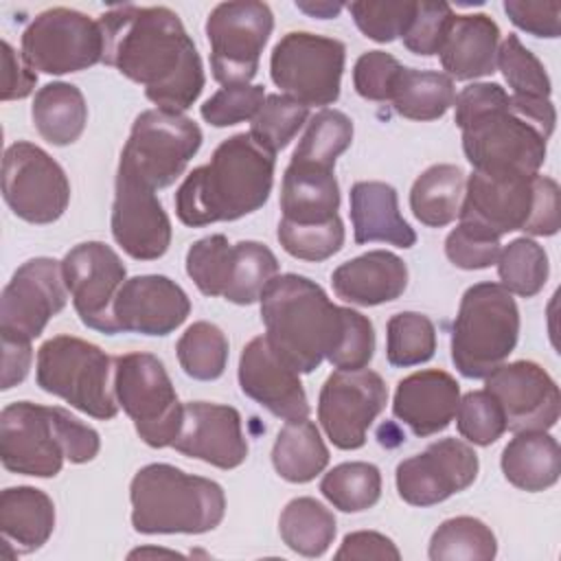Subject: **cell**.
Returning a JSON list of instances; mask_svg holds the SVG:
<instances>
[{
	"label": "cell",
	"mask_w": 561,
	"mask_h": 561,
	"mask_svg": "<svg viewBox=\"0 0 561 561\" xmlns=\"http://www.w3.org/2000/svg\"><path fill=\"white\" fill-rule=\"evenodd\" d=\"M335 559H386V561L392 559V561H399L401 552L390 537L375 533V530H357V533H348L342 539V546L335 552Z\"/></svg>",
	"instance_id": "cell-56"
},
{
	"label": "cell",
	"mask_w": 561,
	"mask_h": 561,
	"mask_svg": "<svg viewBox=\"0 0 561 561\" xmlns=\"http://www.w3.org/2000/svg\"><path fill=\"white\" fill-rule=\"evenodd\" d=\"M497 554L493 530L469 515L445 519L432 535L427 557L432 561H491Z\"/></svg>",
	"instance_id": "cell-37"
},
{
	"label": "cell",
	"mask_w": 561,
	"mask_h": 561,
	"mask_svg": "<svg viewBox=\"0 0 561 561\" xmlns=\"http://www.w3.org/2000/svg\"><path fill=\"white\" fill-rule=\"evenodd\" d=\"M276 274L278 261L265 243L239 241L234 243L230 283L224 298L234 305H252Z\"/></svg>",
	"instance_id": "cell-42"
},
{
	"label": "cell",
	"mask_w": 561,
	"mask_h": 561,
	"mask_svg": "<svg viewBox=\"0 0 561 561\" xmlns=\"http://www.w3.org/2000/svg\"><path fill=\"white\" fill-rule=\"evenodd\" d=\"M234 245L224 234L197 239L186 252V274L206 296H224L230 283Z\"/></svg>",
	"instance_id": "cell-45"
},
{
	"label": "cell",
	"mask_w": 561,
	"mask_h": 561,
	"mask_svg": "<svg viewBox=\"0 0 561 561\" xmlns=\"http://www.w3.org/2000/svg\"><path fill=\"white\" fill-rule=\"evenodd\" d=\"M112 359L96 344L75 335H55L37 351V386L64 399L83 414L110 421L118 412L114 388L110 386Z\"/></svg>",
	"instance_id": "cell-9"
},
{
	"label": "cell",
	"mask_w": 561,
	"mask_h": 561,
	"mask_svg": "<svg viewBox=\"0 0 561 561\" xmlns=\"http://www.w3.org/2000/svg\"><path fill=\"white\" fill-rule=\"evenodd\" d=\"M434 322L416 311L394 313L386 324V357L397 368L423 364L434 357Z\"/></svg>",
	"instance_id": "cell-43"
},
{
	"label": "cell",
	"mask_w": 561,
	"mask_h": 561,
	"mask_svg": "<svg viewBox=\"0 0 561 561\" xmlns=\"http://www.w3.org/2000/svg\"><path fill=\"white\" fill-rule=\"evenodd\" d=\"M462 195V169L456 164H432L414 180L410 188V208L423 226L443 228L458 217Z\"/></svg>",
	"instance_id": "cell-34"
},
{
	"label": "cell",
	"mask_w": 561,
	"mask_h": 561,
	"mask_svg": "<svg viewBox=\"0 0 561 561\" xmlns=\"http://www.w3.org/2000/svg\"><path fill=\"white\" fill-rule=\"evenodd\" d=\"M309 118V107L289 99L287 94H270L265 96L261 110L252 118L250 136L265 147L267 151L276 153L285 149L300 127Z\"/></svg>",
	"instance_id": "cell-44"
},
{
	"label": "cell",
	"mask_w": 561,
	"mask_h": 561,
	"mask_svg": "<svg viewBox=\"0 0 561 561\" xmlns=\"http://www.w3.org/2000/svg\"><path fill=\"white\" fill-rule=\"evenodd\" d=\"M388 403V388L379 373L335 370L322 383L318 421L337 449H359L368 427Z\"/></svg>",
	"instance_id": "cell-17"
},
{
	"label": "cell",
	"mask_w": 561,
	"mask_h": 561,
	"mask_svg": "<svg viewBox=\"0 0 561 561\" xmlns=\"http://www.w3.org/2000/svg\"><path fill=\"white\" fill-rule=\"evenodd\" d=\"M153 554H167V557H180L178 552H173V550H156V548H142V550H134V552H129V559H134V557H153Z\"/></svg>",
	"instance_id": "cell-60"
},
{
	"label": "cell",
	"mask_w": 561,
	"mask_h": 561,
	"mask_svg": "<svg viewBox=\"0 0 561 561\" xmlns=\"http://www.w3.org/2000/svg\"><path fill=\"white\" fill-rule=\"evenodd\" d=\"M458 217L497 239L515 230L550 237L561 228V191L552 178L539 173L471 171Z\"/></svg>",
	"instance_id": "cell-7"
},
{
	"label": "cell",
	"mask_w": 561,
	"mask_h": 561,
	"mask_svg": "<svg viewBox=\"0 0 561 561\" xmlns=\"http://www.w3.org/2000/svg\"><path fill=\"white\" fill-rule=\"evenodd\" d=\"M114 394L149 447L173 445L184 421V405L178 401L171 377L156 355H118L114 359Z\"/></svg>",
	"instance_id": "cell-10"
},
{
	"label": "cell",
	"mask_w": 561,
	"mask_h": 561,
	"mask_svg": "<svg viewBox=\"0 0 561 561\" xmlns=\"http://www.w3.org/2000/svg\"><path fill=\"white\" fill-rule=\"evenodd\" d=\"M276 153L261 147L250 131L226 138L208 164L193 169L175 191V215L199 228L234 221L259 210L274 184Z\"/></svg>",
	"instance_id": "cell-2"
},
{
	"label": "cell",
	"mask_w": 561,
	"mask_h": 561,
	"mask_svg": "<svg viewBox=\"0 0 561 561\" xmlns=\"http://www.w3.org/2000/svg\"><path fill=\"white\" fill-rule=\"evenodd\" d=\"M337 298L359 307H375L397 300L408 287V267L403 259L388 250H370L359 254L331 274Z\"/></svg>",
	"instance_id": "cell-26"
},
{
	"label": "cell",
	"mask_w": 561,
	"mask_h": 561,
	"mask_svg": "<svg viewBox=\"0 0 561 561\" xmlns=\"http://www.w3.org/2000/svg\"><path fill=\"white\" fill-rule=\"evenodd\" d=\"M340 186L333 169L291 162L283 173L280 210L291 224H322L337 215Z\"/></svg>",
	"instance_id": "cell-29"
},
{
	"label": "cell",
	"mask_w": 561,
	"mask_h": 561,
	"mask_svg": "<svg viewBox=\"0 0 561 561\" xmlns=\"http://www.w3.org/2000/svg\"><path fill=\"white\" fill-rule=\"evenodd\" d=\"M320 491L344 513L368 511L381 497V473L373 462H342L324 473Z\"/></svg>",
	"instance_id": "cell-39"
},
{
	"label": "cell",
	"mask_w": 561,
	"mask_h": 561,
	"mask_svg": "<svg viewBox=\"0 0 561 561\" xmlns=\"http://www.w3.org/2000/svg\"><path fill=\"white\" fill-rule=\"evenodd\" d=\"M504 478L528 493L557 484L561 473V449L554 436L543 430L515 432L502 451Z\"/></svg>",
	"instance_id": "cell-30"
},
{
	"label": "cell",
	"mask_w": 561,
	"mask_h": 561,
	"mask_svg": "<svg viewBox=\"0 0 561 561\" xmlns=\"http://www.w3.org/2000/svg\"><path fill=\"white\" fill-rule=\"evenodd\" d=\"M22 57L33 70L46 75L85 70L103 61L99 20L68 7L46 9L24 28Z\"/></svg>",
	"instance_id": "cell-14"
},
{
	"label": "cell",
	"mask_w": 561,
	"mask_h": 561,
	"mask_svg": "<svg viewBox=\"0 0 561 561\" xmlns=\"http://www.w3.org/2000/svg\"><path fill=\"white\" fill-rule=\"evenodd\" d=\"M129 500L131 526L140 535H202L215 530L226 515V495L215 480L167 462L138 469Z\"/></svg>",
	"instance_id": "cell-6"
},
{
	"label": "cell",
	"mask_w": 561,
	"mask_h": 561,
	"mask_svg": "<svg viewBox=\"0 0 561 561\" xmlns=\"http://www.w3.org/2000/svg\"><path fill=\"white\" fill-rule=\"evenodd\" d=\"M296 7L300 9V11H305L307 15H311V18H320V20H329V18H335L340 11H342V7L344 4H340V2H296Z\"/></svg>",
	"instance_id": "cell-59"
},
{
	"label": "cell",
	"mask_w": 561,
	"mask_h": 561,
	"mask_svg": "<svg viewBox=\"0 0 561 561\" xmlns=\"http://www.w3.org/2000/svg\"><path fill=\"white\" fill-rule=\"evenodd\" d=\"M37 83V72L18 55L9 42H2V101L24 99L33 92Z\"/></svg>",
	"instance_id": "cell-57"
},
{
	"label": "cell",
	"mask_w": 561,
	"mask_h": 561,
	"mask_svg": "<svg viewBox=\"0 0 561 561\" xmlns=\"http://www.w3.org/2000/svg\"><path fill=\"white\" fill-rule=\"evenodd\" d=\"M0 530L20 554L42 548L55 530L53 500L35 486H9L0 493Z\"/></svg>",
	"instance_id": "cell-31"
},
{
	"label": "cell",
	"mask_w": 561,
	"mask_h": 561,
	"mask_svg": "<svg viewBox=\"0 0 561 561\" xmlns=\"http://www.w3.org/2000/svg\"><path fill=\"white\" fill-rule=\"evenodd\" d=\"M33 359L28 340L2 337V390H9L24 381Z\"/></svg>",
	"instance_id": "cell-58"
},
{
	"label": "cell",
	"mask_w": 561,
	"mask_h": 561,
	"mask_svg": "<svg viewBox=\"0 0 561 561\" xmlns=\"http://www.w3.org/2000/svg\"><path fill=\"white\" fill-rule=\"evenodd\" d=\"M278 243L287 254L302 261H324L337 254L344 245V224L340 215L322 224H291L278 221Z\"/></svg>",
	"instance_id": "cell-46"
},
{
	"label": "cell",
	"mask_w": 561,
	"mask_h": 561,
	"mask_svg": "<svg viewBox=\"0 0 561 561\" xmlns=\"http://www.w3.org/2000/svg\"><path fill=\"white\" fill-rule=\"evenodd\" d=\"M182 370L197 381H213L228 364V337L213 322H193L175 344Z\"/></svg>",
	"instance_id": "cell-40"
},
{
	"label": "cell",
	"mask_w": 561,
	"mask_h": 561,
	"mask_svg": "<svg viewBox=\"0 0 561 561\" xmlns=\"http://www.w3.org/2000/svg\"><path fill=\"white\" fill-rule=\"evenodd\" d=\"M500 250L497 237L469 221H460L445 239V254L460 270L491 267L497 261Z\"/></svg>",
	"instance_id": "cell-52"
},
{
	"label": "cell",
	"mask_w": 561,
	"mask_h": 561,
	"mask_svg": "<svg viewBox=\"0 0 561 561\" xmlns=\"http://www.w3.org/2000/svg\"><path fill=\"white\" fill-rule=\"evenodd\" d=\"M495 263L497 276L502 280L500 285L522 298H533L539 294L550 272L546 250L526 237L513 239L508 245H504Z\"/></svg>",
	"instance_id": "cell-41"
},
{
	"label": "cell",
	"mask_w": 561,
	"mask_h": 561,
	"mask_svg": "<svg viewBox=\"0 0 561 561\" xmlns=\"http://www.w3.org/2000/svg\"><path fill=\"white\" fill-rule=\"evenodd\" d=\"M112 237L138 261L160 259L171 245V221L156 188L118 167L112 204Z\"/></svg>",
	"instance_id": "cell-20"
},
{
	"label": "cell",
	"mask_w": 561,
	"mask_h": 561,
	"mask_svg": "<svg viewBox=\"0 0 561 561\" xmlns=\"http://www.w3.org/2000/svg\"><path fill=\"white\" fill-rule=\"evenodd\" d=\"M31 118L37 134L55 145L66 147L79 140L88 123V105L83 92L66 81L46 83L35 92Z\"/></svg>",
	"instance_id": "cell-32"
},
{
	"label": "cell",
	"mask_w": 561,
	"mask_h": 561,
	"mask_svg": "<svg viewBox=\"0 0 561 561\" xmlns=\"http://www.w3.org/2000/svg\"><path fill=\"white\" fill-rule=\"evenodd\" d=\"M2 197L15 217L53 224L68 208L70 182L42 147L18 140L2 158Z\"/></svg>",
	"instance_id": "cell-15"
},
{
	"label": "cell",
	"mask_w": 561,
	"mask_h": 561,
	"mask_svg": "<svg viewBox=\"0 0 561 561\" xmlns=\"http://www.w3.org/2000/svg\"><path fill=\"white\" fill-rule=\"evenodd\" d=\"M403 68L390 53L368 50L355 61L353 85L368 101H390Z\"/></svg>",
	"instance_id": "cell-54"
},
{
	"label": "cell",
	"mask_w": 561,
	"mask_h": 561,
	"mask_svg": "<svg viewBox=\"0 0 561 561\" xmlns=\"http://www.w3.org/2000/svg\"><path fill=\"white\" fill-rule=\"evenodd\" d=\"M353 142V123L340 110H320L307 123V129L294 149L291 162L313 164L322 169H333L335 160Z\"/></svg>",
	"instance_id": "cell-38"
},
{
	"label": "cell",
	"mask_w": 561,
	"mask_h": 561,
	"mask_svg": "<svg viewBox=\"0 0 561 561\" xmlns=\"http://www.w3.org/2000/svg\"><path fill=\"white\" fill-rule=\"evenodd\" d=\"M327 462L329 449L309 416L287 421L276 434L272 447V465L283 480L305 484L322 473Z\"/></svg>",
	"instance_id": "cell-33"
},
{
	"label": "cell",
	"mask_w": 561,
	"mask_h": 561,
	"mask_svg": "<svg viewBox=\"0 0 561 561\" xmlns=\"http://www.w3.org/2000/svg\"><path fill=\"white\" fill-rule=\"evenodd\" d=\"M191 313L186 291L162 274L127 278L114 302L118 331L142 335H169Z\"/></svg>",
	"instance_id": "cell-23"
},
{
	"label": "cell",
	"mask_w": 561,
	"mask_h": 561,
	"mask_svg": "<svg viewBox=\"0 0 561 561\" xmlns=\"http://www.w3.org/2000/svg\"><path fill=\"white\" fill-rule=\"evenodd\" d=\"M519 337V309L500 283H476L451 324V362L462 377L484 379L513 353Z\"/></svg>",
	"instance_id": "cell-8"
},
{
	"label": "cell",
	"mask_w": 561,
	"mask_h": 561,
	"mask_svg": "<svg viewBox=\"0 0 561 561\" xmlns=\"http://www.w3.org/2000/svg\"><path fill=\"white\" fill-rule=\"evenodd\" d=\"M462 151L482 173H539L552 131L519 112L500 83H471L454 101Z\"/></svg>",
	"instance_id": "cell-3"
},
{
	"label": "cell",
	"mask_w": 561,
	"mask_h": 561,
	"mask_svg": "<svg viewBox=\"0 0 561 561\" xmlns=\"http://www.w3.org/2000/svg\"><path fill=\"white\" fill-rule=\"evenodd\" d=\"M333 513L313 497L287 502L278 517V533L285 546L302 557H320L335 539Z\"/></svg>",
	"instance_id": "cell-36"
},
{
	"label": "cell",
	"mask_w": 561,
	"mask_h": 561,
	"mask_svg": "<svg viewBox=\"0 0 561 561\" xmlns=\"http://www.w3.org/2000/svg\"><path fill=\"white\" fill-rule=\"evenodd\" d=\"M272 28L274 15L265 2L232 0L217 4L206 20L215 81L224 85L250 83Z\"/></svg>",
	"instance_id": "cell-13"
},
{
	"label": "cell",
	"mask_w": 561,
	"mask_h": 561,
	"mask_svg": "<svg viewBox=\"0 0 561 561\" xmlns=\"http://www.w3.org/2000/svg\"><path fill=\"white\" fill-rule=\"evenodd\" d=\"M199 125L169 110L140 112L121 151L118 167L138 175L151 188L171 186L202 147Z\"/></svg>",
	"instance_id": "cell-11"
},
{
	"label": "cell",
	"mask_w": 561,
	"mask_h": 561,
	"mask_svg": "<svg viewBox=\"0 0 561 561\" xmlns=\"http://www.w3.org/2000/svg\"><path fill=\"white\" fill-rule=\"evenodd\" d=\"M348 215L355 243L381 241L397 248L416 243L414 228L399 213L397 191L386 182H355L351 186Z\"/></svg>",
	"instance_id": "cell-28"
},
{
	"label": "cell",
	"mask_w": 561,
	"mask_h": 561,
	"mask_svg": "<svg viewBox=\"0 0 561 561\" xmlns=\"http://www.w3.org/2000/svg\"><path fill=\"white\" fill-rule=\"evenodd\" d=\"M460 401L458 381L438 368L419 370L397 383L392 414L416 436L443 432L456 416Z\"/></svg>",
	"instance_id": "cell-25"
},
{
	"label": "cell",
	"mask_w": 561,
	"mask_h": 561,
	"mask_svg": "<svg viewBox=\"0 0 561 561\" xmlns=\"http://www.w3.org/2000/svg\"><path fill=\"white\" fill-rule=\"evenodd\" d=\"M500 28L486 13L454 15L440 46L445 75L456 81H469L495 72Z\"/></svg>",
	"instance_id": "cell-27"
},
{
	"label": "cell",
	"mask_w": 561,
	"mask_h": 561,
	"mask_svg": "<svg viewBox=\"0 0 561 561\" xmlns=\"http://www.w3.org/2000/svg\"><path fill=\"white\" fill-rule=\"evenodd\" d=\"M99 449L96 430L64 408L15 401L0 412V458L13 473L55 478L64 460L90 462Z\"/></svg>",
	"instance_id": "cell-5"
},
{
	"label": "cell",
	"mask_w": 561,
	"mask_h": 561,
	"mask_svg": "<svg viewBox=\"0 0 561 561\" xmlns=\"http://www.w3.org/2000/svg\"><path fill=\"white\" fill-rule=\"evenodd\" d=\"M454 11L447 2H430L421 0L414 7V15L401 35L403 46L421 57H432L440 53L449 24L454 20Z\"/></svg>",
	"instance_id": "cell-50"
},
{
	"label": "cell",
	"mask_w": 561,
	"mask_h": 561,
	"mask_svg": "<svg viewBox=\"0 0 561 561\" xmlns=\"http://www.w3.org/2000/svg\"><path fill=\"white\" fill-rule=\"evenodd\" d=\"M103 61L145 85L160 110L184 112L202 94L206 77L195 42L169 7L118 4L99 18Z\"/></svg>",
	"instance_id": "cell-1"
},
{
	"label": "cell",
	"mask_w": 561,
	"mask_h": 561,
	"mask_svg": "<svg viewBox=\"0 0 561 561\" xmlns=\"http://www.w3.org/2000/svg\"><path fill=\"white\" fill-rule=\"evenodd\" d=\"M456 427L469 443L489 447L506 432V416L489 390H473L458 401Z\"/></svg>",
	"instance_id": "cell-48"
},
{
	"label": "cell",
	"mask_w": 561,
	"mask_h": 561,
	"mask_svg": "<svg viewBox=\"0 0 561 561\" xmlns=\"http://www.w3.org/2000/svg\"><path fill=\"white\" fill-rule=\"evenodd\" d=\"M456 101L454 79L436 70L403 68L392 92V107L410 121H436Z\"/></svg>",
	"instance_id": "cell-35"
},
{
	"label": "cell",
	"mask_w": 561,
	"mask_h": 561,
	"mask_svg": "<svg viewBox=\"0 0 561 561\" xmlns=\"http://www.w3.org/2000/svg\"><path fill=\"white\" fill-rule=\"evenodd\" d=\"M346 46L340 39L291 31L272 48L270 75L283 94L302 105H331L340 96Z\"/></svg>",
	"instance_id": "cell-12"
},
{
	"label": "cell",
	"mask_w": 561,
	"mask_h": 561,
	"mask_svg": "<svg viewBox=\"0 0 561 561\" xmlns=\"http://www.w3.org/2000/svg\"><path fill=\"white\" fill-rule=\"evenodd\" d=\"M416 2H351V11L357 28L373 42L388 44L401 37L414 15Z\"/></svg>",
	"instance_id": "cell-51"
},
{
	"label": "cell",
	"mask_w": 561,
	"mask_h": 561,
	"mask_svg": "<svg viewBox=\"0 0 561 561\" xmlns=\"http://www.w3.org/2000/svg\"><path fill=\"white\" fill-rule=\"evenodd\" d=\"M373 353H375L373 322L364 313L344 307V327H342L337 346L327 359L337 370H362L370 364Z\"/></svg>",
	"instance_id": "cell-53"
},
{
	"label": "cell",
	"mask_w": 561,
	"mask_h": 561,
	"mask_svg": "<svg viewBox=\"0 0 561 561\" xmlns=\"http://www.w3.org/2000/svg\"><path fill=\"white\" fill-rule=\"evenodd\" d=\"M504 11L511 22L535 37H559L561 33V2H530V0H504Z\"/></svg>",
	"instance_id": "cell-55"
},
{
	"label": "cell",
	"mask_w": 561,
	"mask_h": 561,
	"mask_svg": "<svg viewBox=\"0 0 561 561\" xmlns=\"http://www.w3.org/2000/svg\"><path fill=\"white\" fill-rule=\"evenodd\" d=\"M61 272L79 320L105 335L121 333L114 318L116 296L127 280L121 256L103 241H83L66 252Z\"/></svg>",
	"instance_id": "cell-16"
},
{
	"label": "cell",
	"mask_w": 561,
	"mask_h": 561,
	"mask_svg": "<svg viewBox=\"0 0 561 561\" xmlns=\"http://www.w3.org/2000/svg\"><path fill=\"white\" fill-rule=\"evenodd\" d=\"M495 66L502 70L513 96L550 99L552 85L543 64L519 42L517 35H508L497 46Z\"/></svg>",
	"instance_id": "cell-47"
},
{
	"label": "cell",
	"mask_w": 561,
	"mask_h": 561,
	"mask_svg": "<svg viewBox=\"0 0 561 561\" xmlns=\"http://www.w3.org/2000/svg\"><path fill=\"white\" fill-rule=\"evenodd\" d=\"M265 101L263 85L237 83L224 85L199 107L202 118L213 127H230L241 121H252Z\"/></svg>",
	"instance_id": "cell-49"
},
{
	"label": "cell",
	"mask_w": 561,
	"mask_h": 561,
	"mask_svg": "<svg viewBox=\"0 0 561 561\" xmlns=\"http://www.w3.org/2000/svg\"><path fill=\"white\" fill-rule=\"evenodd\" d=\"M259 300L267 342L298 373H313L337 346L344 307L307 276L276 274Z\"/></svg>",
	"instance_id": "cell-4"
},
{
	"label": "cell",
	"mask_w": 561,
	"mask_h": 561,
	"mask_svg": "<svg viewBox=\"0 0 561 561\" xmlns=\"http://www.w3.org/2000/svg\"><path fill=\"white\" fill-rule=\"evenodd\" d=\"M484 379V390L502 405L506 430L548 432L557 425L561 408L559 386L539 364L528 359L500 364Z\"/></svg>",
	"instance_id": "cell-21"
},
{
	"label": "cell",
	"mask_w": 561,
	"mask_h": 561,
	"mask_svg": "<svg viewBox=\"0 0 561 561\" xmlns=\"http://www.w3.org/2000/svg\"><path fill=\"white\" fill-rule=\"evenodd\" d=\"M478 454L458 438H440L397 465L399 497L412 506H434L465 491L478 478Z\"/></svg>",
	"instance_id": "cell-19"
},
{
	"label": "cell",
	"mask_w": 561,
	"mask_h": 561,
	"mask_svg": "<svg viewBox=\"0 0 561 561\" xmlns=\"http://www.w3.org/2000/svg\"><path fill=\"white\" fill-rule=\"evenodd\" d=\"M66 307L61 263L48 256L22 263L2 289L0 337L35 340L48 320Z\"/></svg>",
	"instance_id": "cell-18"
},
{
	"label": "cell",
	"mask_w": 561,
	"mask_h": 561,
	"mask_svg": "<svg viewBox=\"0 0 561 561\" xmlns=\"http://www.w3.org/2000/svg\"><path fill=\"white\" fill-rule=\"evenodd\" d=\"M298 375L272 348L265 335L250 340L241 351L239 386L243 394L278 419L294 421L309 416V401Z\"/></svg>",
	"instance_id": "cell-22"
},
{
	"label": "cell",
	"mask_w": 561,
	"mask_h": 561,
	"mask_svg": "<svg viewBox=\"0 0 561 561\" xmlns=\"http://www.w3.org/2000/svg\"><path fill=\"white\" fill-rule=\"evenodd\" d=\"M171 447L219 469H234L248 458L241 414L230 405L208 401L184 405V421Z\"/></svg>",
	"instance_id": "cell-24"
}]
</instances>
